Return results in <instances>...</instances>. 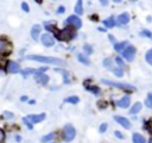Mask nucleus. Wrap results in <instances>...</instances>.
Segmentation results:
<instances>
[{"instance_id":"4","label":"nucleus","mask_w":152,"mask_h":143,"mask_svg":"<svg viewBox=\"0 0 152 143\" xmlns=\"http://www.w3.org/2000/svg\"><path fill=\"white\" fill-rule=\"evenodd\" d=\"M76 136V130L71 124H66L63 129V139L65 142H71Z\"/></svg>"},{"instance_id":"9","label":"nucleus","mask_w":152,"mask_h":143,"mask_svg":"<svg viewBox=\"0 0 152 143\" xmlns=\"http://www.w3.org/2000/svg\"><path fill=\"white\" fill-rule=\"evenodd\" d=\"M12 50V45L7 39L0 38V54H5V52H10Z\"/></svg>"},{"instance_id":"27","label":"nucleus","mask_w":152,"mask_h":143,"mask_svg":"<svg viewBox=\"0 0 152 143\" xmlns=\"http://www.w3.org/2000/svg\"><path fill=\"white\" fill-rule=\"evenodd\" d=\"M65 102H70V104H77L78 101H80V99H78V97H76V95H74V97H69V98H65V100H64Z\"/></svg>"},{"instance_id":"16","label":"nucleus","mask_w":152,"mask_h":143,"mask_svg":"<svg viewBox=\"0 0 152 143\" xmlns=\"http://www.w3.org/2000/svg\"><path fill=\"white\" fill-rule=\"evenodd\" d=\"M20 73H21V75H23L24 77H27L28 75H34V74H37V69H34V68H25V69L20 70Z\"/></svg>"},{"instance_id":"40","label":"nucleus","mask_w":152,"mask_h":143,"mask_svg":"<svg viewBox=\"0 0 152 143\" xmlns=\"http://www.w3.org/2000/svg\"><path fill=\"white\" fill-rule=\"evenodd\" d=\"M64 11H65V8H64L63 6H59V7L57 8V13H58V14H62V13H64Z\"/></svg>"},{"instance_id":"33","label":"nucleus","mask_w":152,"mask_h":143,"mask_svg":"<svg viewBox=\"0 0 152 143\" xmlns=\"http://www.w3.org/2000/svg\"><path fill=\"white\" fill-rule=\"evenodd\" d=\"M83 50L86 51V54H91L93 52V48L89 44H84L83 45Z\"/></svg>"},{"instance_id":"1","label":"nucleus","mask_w":152,"mask_h":143,"mask_svg":"<svg viewBox=\"0 0 152 143\" xmlns=\"http://www.w3.org/2000/svg\"><path fill=\"white\" fill-rule=\"evenodd\" d=\"M27 60L36 61V62H42V63H48V64H55V66H64L65 62L61 58L57 57H51V56H42V55H28Z\"/></svg>"},{"instance_id":"36","label":"nucleus","mask_w":152,"mask_h":143,"mask_svg":"<svg viewBox=\"0 0 152 143\" xmlns=\"http://www.w3.org/2000/svg\"><path fill=\"white\" fill-rule=\"evenodd\" d=\"M5 138H6V133H5V131L2 129H0V143H4Z\"/></svg>"},{"instance_id":"47","label":"nucleus","mask_w":152,"mask_h":143,"mask_svg":"<svg viewBox=\"0 0 152 143\" xmlns=\"http://www.w3.org/2000/svg\"><path fill=\"white\" fill-rule=\"evenodd\" d=\"M148 143H152V139H150V142H148Z\"/></svg>"},{"instance_id":"6","label":"nucleus","mask_w":152,"mask_h":143,"mask_svg":"<svg viewBox=\"0 0 152 143\" xmlns=\"http://www.w3.org/2000/svg\"><path fill=\"white\" fill-rule=\"evenodd\" d=\"M121 52H122L124 58H126L128 62H132L134 60V56H135V48L133 45H127Z\"/></svg>"},{"instance_id":"32","label":"nucleus","mask_w":152,"mask_h":143,"mask_svg":"<svg viewBox=\"0 0 152 143\" xmlns=\"http://www.w3.org/2000/svg\"><path fill=\"white\" fill-rule=\"evenodd\" d=\"M140 35H141V36H145V37H148L150 39H152V32L148 31V30H142V31L140 32Z\"/></svg>"},{"instance_id":"22","label":"nucleus","mask_w":152,"mask_h":143,"mask_svg":"<svg viewBox=\"0 0 152 143\" xmlns=\"http://www.w3.org/2000/svg\"><path fill=\"white\" fill-rule=\"evenodd\" d=\"M77 58H78V61H80L81 63H83V64H86V66H89V64H90V61H89L83 54H78V55H77Z\"/></svg>"},{"instance_id":"18","label":"nucleus","mask_w":152,"mask_h":143,"mask_svg":"<svg viewBox=\"0 0 152 143\" xmlns=\"http://www.w3.org/2000/svg\"><path fill=\"white\" fill-rule=\"evenodd\" d=\"M103 25L106 26V27H114V25H115V20H114V17H109V18H107V19H104L103 20Z\"/></svg>"},{"instance_id":"34","label":"nucleus","mask_w":152,"mask_h":143,"mask_svg":"<svg viewBox=\"0 0 152 143\" xmlns=\"http://www.w3.org/2000/svg\"><path fill=\"white\" fill-rule=\"evenodd\" d=\"M115 62L118 63V66H119L120 68H122V67H125V64H124V61H122V58H121L120 56H118V57H115Z\"/></svg>"},{"instance_id":"11","label":"nucleus","mask_w":152,"mask_h":143,"mask_svg":"<svg viewBox=\"0 0 152 143\" xmlns=\"http://www.w3.org/2000/svg\"><path fill=\"white\" fill-rule=\"evenodd\" d=\"M34 79H36V81L38 83H40L43 86L49 82V76L46 74H44V73H37V74H34Z\"/></svg>"},{"instance_id":"30","label":"nucleus","mask_w":152,"mask_h":143,"mask_svg":"<svg viewBox=\"0 0 152 143\" xmlns=\"http://www.w3.org/2000/svg\"><path fill=\"white\" fill-rule=\"evenodd\" d=\"M145 105H146L148 108H152V94H148L147 99L145 100Z\"/></svg>"},{"instance_id":"23","label":"nucleus","mask_w":152,"mask_h":143,"mask_svg":"<svg viewBox=\"0 0 152 143\" xmlns=\"http://www.w3.org/2000/svg\"><path fill=\"white\" fill-rule=\"evenodd\" d=\"M140 108H141V104H140V102H135V104L133 105V107L129 110V113H131V114H135V113H138V112L140 111Z\"/></svg>"},{"instance_id":"13","label":"nucleus","mask_w":152,"mask_h":143,"mask_svg":"<svg viewBox=\"0 0 152 143\" xmlns=\"http://www.w3.org/2000/svg\"><path fill=\"white\" fill-rule=\"evenodd\" d=\"M129 102H131L129 97L125 95L124 98H121L120 100H118V101H116V105H118L119 107H121V108H126V107H128V106H129Z\"/></svg>"},{"instance_id":"31","label":"nucleus","mask_w":152,"mask_h":143,"mask_svg":"<svg viewBox=\"0 0 152 143\" xmlns=\"http://www.w3.org/2000/svg\"><path fill=\"white\" fill-rule=\"evenodd\" d=\"M2 116H4L6 119H13V118H14V114H13L12 112H10V111H5V112L2 113Z\"/></svg>"},{"instance_id":"39","label":"nucleus","mask_w":152,"mask_h":143,"mask_svg":"<svg viewBox=\"0 0 152 143\" xmlns=\"http://www.w3.org/2000/svg\"><path fill=\"white\" fill-rule=\"evenodd\" d=\"M114 135H115V136H116L119 139H122V138L125 137V136H124V135H122L120 131H115V132H114Z\"/></svg>"},{"instance_id":"20","label":"nucleus","mask_w":152,"mask_h":143,"mask_svg":"<svg viewBox=\"0 0 152 143\" xmlns=\"http://www.w3.org/2000/svg\"><path fill=\"white\" fill-rule=\"evenodd\" d=\"M53 138H55V132H50V133H48V135L43 136V137L40 138V142H42V143H46V142L52 141Z\"/></svg>"},{"instance_id":"2","label":"nucleus","mask_w":152,"mask_h":143,"mask_svg":"<svg viewBox=\"0 0 152 143\" xmlns=\"http://www.w3.org/2000/svg\"><path fill=\"white\" fill-rule=\"evenodd\" d=\"M75 35H76L75 29L71 27V26H66V27H64L63 30L58 31V32L56 33V37H57V39H59V41H70V39H72V38L75 37Z\"/></svg>"},{"instance_id":"19","label":"nucleus","mask_w":152,"mask_h":143,"mask_svg":"<svg viewBox=\"0 0 152 143\" xmlns=\"http://www.w3.org/2000/svg\"><path fill=\"white\" fill-rule=\"evenodd\" d=\"M56 72H58V73H61L62 75H63V79H64V83H69L70 82V77H69V74H68V72L66 70H64V69H55Z\"/></svg>"},{"instance_id":"15","label":"nucleus","mask_w":152,"mask_h":143,"mask_svg":"<svg viewBox=\"0 0 152 143\" xmlns=\"http://www.w3.org/2000/svg\"><path fill=\"white\" fill-rule=\"evenodd\" d=\"M132 141H133V143H146L145 137H144L142 135L138 133V132L133 133V136H132Z\"/></svg>"},{"instance_id":"7","label":"nucleus","mask_w":152,"mask_h":143,"mask_svg":"<svg viewBox=\"0 0 152 143\" xmlns=\"http://www.w3.org/2000/svg\"><path fill=\"white\" fill-rule=\"evenodd\" d=\"M6 70L11 74H17V73H20V66L18 62L15 61H7L6 63Z\"/></svg>"},{"instance_id":"17","label":"nucleus","mask_w":152,"mask_h":143,"mask_svg":"<svg viewBox=\"0 0 152 143\" xmlns=\"http://www.w3.org/2000/svg\"><path fill=\"white\" fill-rule=\"evenodd\" d=\"M118 21H119L120 24H122V25L127 24V23L129 21V15H128V13H121V14L118 17Z\"/></svg>"},{"instance_id":"29","label":"nucleus","mask_w":152,"mask_h":143,"mask_svg":"<svg viewBox=\"0 0 152 143\" xmlns=\"http://www.w3.org/2000/svg\"><path fill=\"white\" fill-rule=\"evenodd\" d=\"M23 123L26 125V128H27L28 130H32V129H33V125L30 123V120H28L26 117H24V118H23Z\"/></svg>"},{"instance_id":"35","label":"nucleus","mask_w":152,"mask_h":143,"mask_svg":"<svg viewBox=\"0 0 152 143\" xmlns=\"http://www.w3.org/2000/svg\"><path fill=\"white\" fill-rule=\"evenodd\" d=\"M103 66H104L106 68H110V66H112V60H110V58L103 60Z\"/></svg>"},{"instance_id":"10","label":"nucleus","mask_w":152,"mask_h":143,"mask_svg":"<svg viewBox=\"0 0 152 143\" xmlns=\"http://www.w3.org/2000/svg\"><path fill=\"white\" fill-rule=\"evenodd\" d=\"M40 41H42L43 45H45V46H52V45L55 44L53 37H52L50 33H44V35H42Z\"/></svg>"},{"instance_id":"41","label":"nucleus","mask_w":152,"mask_h":143,"mask_svg":"<svg viewBox=\"0 0 152 143\" xmlns=\"http://www.w3.org/2000/svg\"><path fill=\"white\" fill-rule=\"evenodd\" d=\"M20 101H27V97L26 95H21L20 97Z\"/></svg>"},{"instance_id":"5","label":"nucleus","mask_w":152,"mask_h":143,"mask_svg":"<svg viewBox=\"0 0 152 143\" xmlns=\"http://www.w3.org/2000/svg\"><path fill=\"white\" fill-rule=\"evenodd\" d=\"M64 23L66 24V26H71V27H74V29H80V27L82 26V21H81V19H80L76 14L68 17Z\"/></svg>"},{"instance_id":"28","label":"nucleus","mask_w":152,"mask_h":143,"mask_svg":"<svg viewBox=\"0 0 152 143\" xmlns=\"http://www.w3.org/2000/svg\"><path fill=\"white\" fill-rule=\"evenodd\" d=\"M145 60L147 61V63H148V64H151V66H152V49H150V50L146 52Z\"/></svg>"},{"instance_id":"45","label":"nucleus","mask_w":152,"mask_h":143,"mask_svg":"<svg viewBox=\"0 0 152 143\" xmlns=\"http://www.w3.org/2000/svg\"><path fill=\"white\" fill-rule=\"evenodd\" d=\"M113 1H115V2H120L121 0H113Z\"/></svg>"},{"instance_id":"43","label":"nucleus","mask_w":152,"mask_h":143,"mask_svg":"<svg viewBox=\"0 0 152 143\" xmlns=\"http://www.w3.org/2000/svg\"><path fill=\"white\" fill-rule=\"evenodd\" d=\"M101 1V4L103 5V6H106V5H108V0H100Z\"/></svg>"},{"instance_id":"24","label":"nucleus","mask_w":152,"mask_h":143,"mask_svg":"<svg viewBox=\"0 0 152 143\" xmlns=\"http://www.w3.org/2000/svg\"><path fill=\"white\" fill-rule=\"evenodd\" d=\"M125 46H127V42H121V43H115L114 44V49L116 51H122L125 49Z\"/></svg>"},{"instance_id":"3","label":"nucleus","mask_w":152,"mask_h":143,"mask_svg":"<svg viewBox=\"0 0 152 143\" xmlns=\"http://www.w3.org/2000/svg\"><path fill=\"white\" fill-rule=\"evenodd\" d=\"M102 83L104 85H108V86H113V87H118V88H121V89H125V91H135V87L129 85V83H120V82H114L112 80H107V79H102L101 80Z\"/></svg>"},{"instance_id":"21","label":"nucleus","mask_w":152,"mask_h":143,"mask_svg":"<svg viewBox=\"0 0 152 143\" xmlns=\"http://www.w3.org/2000/svg\"><path fill=\"white\" fill-rule=\"evenodd\" d=\"M75 13H77V14H82V13H83L82 0H77V2H76V5H75Z\"/></svg>"},{"instance_id":"25","label":"nucleus","mask_w":152,"mask_h":143,"mask_svg":"<svg viewBox=\"0 0 152 143\" xmlns=\"http://www.w3.org/2000/svg\"><path fill=\"white\" fill-rule=\"evenodd\" d=\"M112 70H113V73H114L118 77H121V76L124 75V70H122V68H120V67H114V68H112Z\"/></svg>"},{"instance_id":"38","label":"nucleus","mask_w":152,"mask_h":143,"mask_svg":"<svg viewBox=\"0 0 152 143\" xmlns=\"http://www.w3.org/2000/svg\"><path fill=\"white\" fill-rule=\"evenodd\" d=\"M107 130V123H102L100 126V132H104Z\"/></svg>"},{"instance_id":"26","label":"nucleus","mask_w":152,"mask_h":143,"mask_svg":"<svg viewBox=\"0 0 152 143\" xmlns=\"http://www.w3.org/2000/svg\"><path fill=\"white\" fill-rule=\"evenodd\" d=\"M84 87L88 89V91H90V92H93L94 94H99L100 93V88L99 87H94V86H89V85H84Z\"/></svg>"},{"instance_id":"44","label":"nucleus","mask_w":152,"mask_h":143,"mask_svg":"<svg viewBox=\"0 0 152 143\" xmlns=\"http://www.w3.org/2000/svg\"><path fill=\"white\" fill-rule=\"evenodd\" d=\"M15 141H17V142H20V141H21V137H20L19 135H18V136H15Z\"/></svg>"},{"instance_id":"14","label":"nucleus","mask_w":152,"mask_h":143,"mask_svg":"<svg viewBox=\"0 0 152 143\" xmlns=\"http://www.w3.org/2000/svg\"><path fill=\"white\" fill-rule=\"evenodd\" d=\"M40 30H42V27L39 25H33L32 26V29H31V37L34 41H38L39 35H40Z\"/></svg>"},{"instance_id":"46","label":"nucleus","mask_w":152,"mask_h":143,"mask_svg":"<svg viewBox=\"0 0 152 143\" xmlns=\"http://www.w3.org/2000/svg\"><path fill=\"white\" fill-rule=\"evenodd\" d=\"M36 1H37V2H39V4L42 2V0H36Z\"/></svg>"},{"instance_id":"37","label":"nucleus","mask_w":152,"mask_h":143,"mask_svg":"<svg viewBox=\"0 0 152 143\" xmlns=\"http://www.w3.org/2000/svg\"><path fill=\"white\" fill-rule=\"evenodd\" d=\"M21 8H23V11H25V12H30V7H28V5H27V2H21Z\"/></svg>"},{"instance_id":"8","label":"nucleus","mask_w":152,"mask_h":143,"mask_svg":"<svg viewBox=\"0 0 152 143\" xmlns=\"http://www.w3.org/2000/svg\"><path fill=\"white\" fill-rule=\"evenodd\" d=\"M45 113H39V114H28L26 118L30 120V123L33 125V124H37V123H40L45 119Z\"/></svg>"},{"instance_id":"42","label":"nucleus","mask_w":152,"mask_h":143,"mask_svg":"<svg viewBox=\"0 0 152 143\" xmlns=\"http://www.w3.org/2000/svg\"><path fill=\"white\" fill-rule=\"evenodd\" d=\"M108 37H109V39H110V41H112V43H113V44H115V38H114V37H113V36H112V35H109V36H108Z\"/></svg>"},{"instance_id":"12","label":"nucleus","mask_w":152,"mask_h":143,"mask_svg":"<svg viewBox=\"0 0 152 143\" xmlns=\"http://www.w3.org/2000/svg\"><path fill=\"white\" fill-rule=\"evenodd\" d=\"M114 119H115L116 123H119V124H120L121 126H124L125 129H129V128H131V122H129L127 118H124V117H121V116H115Z\"/></svg>"}]
</instances>
